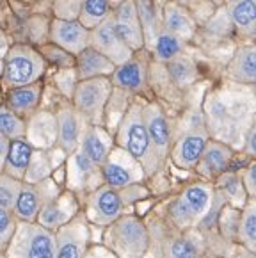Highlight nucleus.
I'll use <instances>...</instances> for the list:
<instances>
[{
    "label": "nucleus",
    "mask_w": 256,
    "mask_h": 258,
    "mask_svg": "<svg viewBox=\"0 0 256 258\" xmlns=\"http://www.w3.org/2000/svg\"><path fill=\"white\" fill-rule=\"evenodd\" d=\"M144 176H146V173H144L143 166L119 146L112 150L107 162L102 166L103 183L116 187V189H123V187L139 183Z\"/></svg>",
    "instance_id": "obj_9"
},
{
    "label": "nucleus",
    "mask_w": 256,
    "mask_h": 258,
    "mask_svg": "<svg viewBox=\"0 0 256 258\" xmlns=\"http://www.w3.org/2000/svg\"><path fill=\"white\" fill-rule=\"evenodd\" d=\"M228 258H256V253L249 251L247 247H244L242 244H237V246L231 247V254Z\"/></svg>",
    "instance_id": "obj_47"
},
{
    "label": "nucleus",
    "mask_w": 256,
    "mask_h": 258,
    "mask_svg": "<svg viewBox=\"0 0 256 258\" xmlns=\"http://www.w3.org/2000/svg\"><path fill=\"white\" fill-rule=\"evenodd\" d=\"M249 36H251V38H252V39H256V25H254V27H252V31H251V32H249Z\"/></svg>",
    "instance_id": "obj_51"
},
{
    "label": "nucleus",
    "mask_w": 256,
    "mask_h": 258,
    "mask_svg": "<svg viewBox=\"0 0 256 258\" xmlns=\"http://www.w3.org/2000/svg\"><path fill=\"white\" fill-rule=\"evenodd\" d=\"M169 73H171V79L181 86V84H188L194 79L196 68H194V64L188 59L178 55L176 59L169 61Z\"/></svg>",
    "instance_id": "obj_38"
},
{
    "label": "nucleus",
    "mask_w": 256,
    "mask_h": 258,
    "mask_svg": "<svg viewBox=\"0 0 256 258\" xmlns=\"http://www.w3.org/2000/svg\"><path fill=\"white\" fill-rule=\"evenodd\" d=\"M91 46L109 57L116 66L124 64L134 57V50L123 41V38L117 32L114 15H110L96 29L91 31Z\"/></svg>",
    "instance_id": "obj_11"
},
{
    "label": "nucleus",
    "mask_w": 256,
    "mask_h": 258,
    "mask_svg": "<svg viewBox=\"0 0 256 258\" xmlns=\"http://www.w3.org/2000/svg\"><path fill=\"white\" fill-rule=\"evenodd\" d=\"M217 190L212 182L187 185L167 207V217L174 230H194L215 205Z\"/></svg>",
    "instance_id": "obj_3"
},
{
    "label": "nucleus",
    "mask_w": 256,
    "mask_h": 258,
    "mask_svg": "<svg viewBox=\"0 0 256 258\" xmlns=\"http://www.w3.org/2000/svg\"><path fill=\"white\" fill-rule=\"evenodd\" d=\"M2 73H4V59H0V79H2Z\"/></svg>",
    "instance_id": "obj_50"
},
{
    "label": "nucleus",
    "mask_w": 256,
    "mask_h": 258,
    "mask_svg": "<svg viewBox=\"0 0 256 258\" xmlns=\"http://www.w3.org/2000/svg\"><path fill=\"white\" fill-rule=\"evenodd\" d=\"M228 77L244 86L256 84V45H244L235 52L228 66Z\"/></svg>",
    "instance_id": "obj_26"
},
{
    "label": "nucleus",
    "mask_w": 256,
    "mask_h": 258,
    "mask_svg": "<svg viewBox=\"0 0 256 258\" xmlns=\"http://www.w3.org/2000/svg\"><path fill=\"white\" fill-rule=\"evenodd\" d=\"M112 15H114V22H116V29L121 38H123V41L134 52L144 48L146 38H144V29L139 18L136 0H126V2L119 4L112 11Z\"/></svg>",
    "instance_id": "obj_16"
},
{
    "label": "nucleus",
    "mask_w": 256,
    "mask_h": 258,
    "mask_svg": "<svg viewBox=\"0 0 256 258\" xmlns=\"http://www.w3.org/2000/svg\"><path fill=\"white\" fill-rule=\"evenodd\" d=\"M89 221L77 214L70 223L55 230V258H84L89 249Z\"/></svg>",
    "instance_id": "obj_10"
},
{
    "label": "nucleus",
    "mask_w": 256,
    "mask_h": 258,
    "mask_svg": "<svg viewBox=\"0 0 256 258\" xmlns=\"http://www.w3.org/2000/svg\"><path fill=\"white\" fill-rule=\"evenodd\" d=\"M244 150L249 157H254L256 159V125L251 126L245 136V145H244Z\"/></svg>",
    "instance_id": "obj_45"
},
{
    "label": "nucleus",
    "mask_w": 256,
    "mask_h": 258,
    "mask_svg": "<svg viewBox=\"0 0 256 258\" xmlns=\"http://www.w3.org/2000/svg\"><path fill=\"white\" fill-rule=\"evenodd\" d=\"M103 242L117 258H144L150 251L151 237L139 217L124 214L107 226Z\"/></svg>",
    "instance_id": "obj_4"
},
{
    "label": "nucleus",
    "mask_w": 256,
    "mask_h": 258,
    "mask_svg": "<svg viewBox=\"0 0 256 258\" xmlns=\"http://www.w3.org/2000/svg\"><path fill=\"white\" fill-rule=\"evenodd\" d=\"M210 136L207 130L203 128H192L185 132L180 139L176 141V145L171 150V159L181 169H196L200 164L201 155H203L205 148H207Z\"/></svg>",
    "instance_id": "obj_17"
},
{
    "label": "nucleus",
    "mask_w": 256,
    "mask_h": 258,
    "mask_svg": "<svg viewBox=\"0 0 256 258\" xmlns=\"http://www.w3.org/2000/svg\"><path fill=\"white\" fill-rule=\"evenodd\" d=\"M242 180H244V187L247 190V196L251 200H256V160H252L244 169Z\"/></svg>",
    "instance_id": "obj_43"
},
{
    "label": "nucleus",
    "mask_w": 256,
    "mask_h": 258,
    "mask_svg": "<svg viewBox=\"0 0 256 258\" xmlns=\"http://www.w3.org/2000/svg\"><path fill=\"white\" fill-rule=\"evenodd\" d=\"M137 2V11H139V18L141 23H143V29H144V38H146V43H150V46L153 45L155 38L157 34L160 32L157 25V16H155V11L151 8V4L148 0H136Z\"/></svg>",
    "instance_id": "obj_37"
},
{
    "label": "nucleus",
    "mask_w": 256,
    "mask_h": 258,
    "mask_svg": "<svg viewBox=\"0 0 256 258\" xmlns=\"http://www.w3.org/2000/svg\"><path fill=\"white\" fill-rule=\"evenodd\" d=\"M46 70V59L41 52L29 45H15L4 55L2 82L6 88L15 89L39 82Z\"/></svg>",
    "instance_id": "obj_6"
},
{
    "label": "nucleus",
    "mask_w": 256,
    "mask_h": 258,
    "mask_svg": "<svg viewBox=\"0 0 256 258\" xmlns=\"http://www.w3.org/2000/svg\"><path fill=\"white\" fill-rule=\"evenodd\" d=\"M41 91L43 86L39 82L9 89L8 98H6V107H9L13 112L18 114L20 118L29 119L38 110L39 100H41Z\"/></svg>",
    "instance_id": "obj_25"
},
{
    "label": "nucleus",
    "mask_w": 256,
    "mask_h": 258,
    "mask_svg": "<svg viewBox=\"0 0 256 258\" xmlns=\"http://www.w3.org/2000/svg\"><path fill=\"white\" fill-rule=\"evenodd\" d=\"M164 29L169 31L171 34L178 36L180 39H190L194 31H196V23L185 9V6L178 4L176 0H171L164 6Z\"/></svg>",
    "instance_id": "obj_27"
},
{
    "label": "nucleus",
    "mask_w": 256,
    "mask_h": 258,
    "mask_svg": "<svg viewBox=\"0 0 256 258\" xmlns=\"http://www.w3.org/2000/svg\"><path fill=\"white\" fill-rule=\"evenodd\" d=\"M103 182L102 167L96 166L86 153L77 150L68 157V185L73 192H93Z\"/></svg>",
    "instance_id": "obj_14"
},
{
    "label": "nucleus",
    "mask_w": 256,
    "mask_h": 258,
    "mask_svg": "<svg viewBox=\"0 0 256 258\" xmlns=\"http://www.w3.org/2000/svg\"><path fill=\"white\" fill-rule=\"evenodd\" d=\"M178 4H181V6H188V4H192L194 0H176Z\"/></svg>",
    "instance_id": "obj_49"
},
{
    "label": "nucleus",
    "mask_w": 256,
    "mask_h": 258,
    "mask_svg": "<svg viewBox=\"0 0 256 258\" xmlns=\"http://www.w3.org/2000/svg\"><path fill=\"white\" fill-rule=\"evenodd\" d=\"M146 196L148 189L141 183H134V185L123 187V189H116V187L102 183L93 192L87 194L86 217L89 223L107 228L121 216H124V210L128 207Z\"/></svg>",
    "instance_id": "obj_2"
},
{
    "label": "nucleus",
    "mask_w": 256,
    "mask_h": 258,
    "mask_svg": "<svg viewBox=\"0 0 256 258\" xmlns=\"http://www.w3.org/2000/svg\"><path fill=\"white\" fill-rule=\"evenodd\" d=\"M0 258H8V256H6V254H0Z\"/></svg>",
    "instance_id": "obj_54"
},
{
    "label": "nucleus",
    "mask_w": 256,
    "mask_h": 258,
    "mask_svg": "<svg viewBox=\"0 0 256 258\" xmlns=\"http://www.w3.org/2000/svg\"><path fill=\"white\" fill-rule=\"evenodd\" d=\"M228 16L238 31L249 34L256 25V0H230Z\"/></svg>",
    "instance_id": "obj_30"
},
{
    "label": "nucleus",
    "mask_w": 256,
    "mask_h": 258,
    "mask_svg": "<svg viewBox=\"0 0 256 258\" xmlns=\"http://www.w3.org/2000/svg\"><path fill=\"white\" fill-rule=\"evenodd\" d=\"M116 145L130 153L143 166L146 176H153L162 167V160L155 152V146L151 143L150 134H148L143 114V103L134 102L126 107L123 118L117 123Z\"/></svg>",
    "instance_id": "obj_1"
},
{
    "label": "nucleus",
    "mask_w": 256,
    "mask_h": 258,
    "mask_svg": "<svg viewBox=\"0 0 256 258\" xmlns=\"http://www.w3.org/2000/svg\"><path fill=\"white\" fill-rule=\"evenodd\" d=\"M114 86L110 77H96V79L79 80L73 93V107L82 114L87 125H103L105 109L112 96Z\"/></svg>",
    "instance_id": "obj_7"
},
{
    "label": "nucleus",
    "mask_w": 256,
    "mask_h": 258,
    "mask_svg": "<svg viewBox=\"0 0 256 258\" xmlns=\"http://www.w3.org/2000/svg\"><path fill=\"white\" fill-rule=\"evenodd\" d=\"M77 214L80 212H79V203H77L75 194H73V190H66V192L59 194L55 200H52L48 205L43 207L36 223H39L41 226L55 232L60 226L70 223Z\"/></svg>",
    "instance_id": "obj_20"
},
{
    "label": "nucleus",
    "mask_w": 256,
    "mask_h": 258,
    "mask_svg": "<svg viewBox=\"0 0 256 258\" xmlns=\"http://www.w3.org/2000/svg\"><path fill=\"white\" fill-rule=\"evenodd\" d=\"M162 258H205V242L200 232L176 230V233L164 239Z\"/></svg>",
    "instance_id": "obj_21"
},
{
    "label": "nucleus",
    "mask_w": 256,
    "mask_h": 258,
    "mask_svg": "<svg viewBox=\"0 0 256 258\" xmlns=\"http://www.w3.org/2000/svg\"><path fill=\"white\" fill-rule=\"evenodd\" d=\"M252 95L256 96V84H252Z\"/></svg>",
    "instance_id": "obj_52"
},
{
    "label": "nucleus",
    "mask_w": 256,
    "mask_h": 258,
    "mask_svg": "<svg viewBox=\"0 0 256 258\" xmlns=\"http://www.w3.org/2000/svg\"><path fill=\"white\" fill-rule=\"evenodd\" d=\"M0 134L8 139H22L27 134V121L13 112L9 107L0 105Z\"/></svg>",
    "instance_id": "obj_35"
},
{
    "label": "nucleus",
    "mask_w": 256,
    "mask_h": 258,
    "mask_svg": "<svg viewBox=\"0 0 256 258\" xmlns=\"http://www.w3.org/2000/svg\"><path fill=\"white\" fill-rule=\"evenodd\" d=\"M151 48H153V53L158 61L169 62L181 53V50H183V39L171 34L169 31H166L162 27L160 32L157 34V38H155Z\"/></svg>",
    "instance_id": "obj_34"
},
{
    "label": "nucleus",
    "mask_w": 256,
    "mask_h": 258,
    "mask_svg": "<svg viewBox=\"0 0 256 258\" xmlns=\"http://www.w3.org/2000/svg\"><path fill=\"white\" fill-rule=\"evenodd\" d=\"M116 68L117 66L110 61L109 57H105L93 46H87L86 50H82L77 55L75 72L79 80L96 79V77H112Z\"/></svg>",
    "instance_id": "obj_24"
},
{
    "label": "nucleus",
    "mask_w": 256,
    "mask_h": 258,
    "mask_svg": "<svg viewBox=\"0 0 256 258\" xmlns=\"http://www.w3.org/2000/svg\"><path fill=\"white\" fill-rule=\"evenodd\" d=\"M237 242L256 253V200H251V198H249L247 205L240 210Z\"/></svg>",
    "instance_id": "obj_31"
},
{
    "label": "nucleus",
    "mask_w": 256,
    "mask_h": 258,
    "mask_svg": "<svg viewBox=\"0 0 256 258\" xmlns=\"http://www.w3.org/2000/svg\"><path fill=\"white\" fill-rule=\"evenodd\" d=\"M57 88L62 93L64 96L68 98H73V93H75L77 84H79V77H77L75 68H68V70H59L55 77Z\"/></svg>",
    "instance_id": "obj_42"
},
{
    "label": "nucleus",
    "mask_w": 256,
    "mask_h": 258,
    "mask_svg": "<svg viewBox=\"0 0 256 258\" xmlns=\"http://www.w3.org/2000/svg\"><path fill=\"white\" fill-rule=\"evenodd\" d=\"M22 180L13 178V176L2 173L0 175V207L13 212L16 207V202H18L20 192H22Z\"/></svg>",
    "instance_id": "obj_36"
},
{
    "label": "nucleus",
    "mask_w": 256,
    "mask_h": 258,
    "mask_svg": "<svg viewBox=\"0 0 256 258\" xmlns=\"http://www.w3.org/2000/svg\"><path fill=\"white\" fill-rule=\"evenodd\" d=\"M9 146H11V139H8L6 136L0 134V175L4 173L6 160H8V153H9Z\"/></svg>",
    "instance_id": "obj_46"
},
{
    "label": "nucleus",
    "mask_w": 256,
    "mask_h": 258,
    "mask_svg": "<svg viewBox=\"0 0 256 258\" xmlns=\"http://www.w3.org/2000/svg\"><path fill=\"white\" fill-rule=\"evenodd\" d=\"M112 86L119 91H128V93H141L146 88L148 82V70L146 62L143 59H136L132 57L130 61H126L124 64L117 66L116 72L110 77Z\"/></svg>",
    "instance_id": "obj_22"
},
{
    "label": "nucleus",
    "mask_w": 256,
    "mask_h": 258,
    "mask_svg": "<svg viewBox=\"0 0 256 258\" xmlns=\"http://www.w3.org/2000/svg\"><path fill=\"white\" fill-rule=\"evenodd\" d=\"M205 258H224V256H205Z\"/></svg>",
    "instance_id": "obj_53"
},
{
    "label": "nucleus",
    "mask_w": 256,
    "mask_h": 258,
    "mask_svg": "<svg viewBox=\"0 0 256 258\" xmlns=\"http://www.w3.org/2000/svg\"><path fill=\"white\" fill-rule=\"evenodd\" d=\"M34 146L30 145L25 137L22 139H15L11 141V146H9V153H8V160H6V167L4 173L13 178L18 180H25L27 169H29L30 159H32V153H34Z\"/></svg>",
    "instance_id": "obj_28"
},
{
    "label": "nucleus",
    "mask_w": 256,
    "mask_h": 258,
    "mask_svg": "<svg viewBox=\"0 0 256 258\" xmlns=\"http://www.w3.org/2000/svg\"><path fill=\"white\" fill-rule=\"evenodd\" d=\"M4 254L8 258H55V232L36 221H16Z\"/></svg>",
    "instance_id": "obj_5"
},
{
    "label": "nucleus",
    "mask_w": 256,
    "mask_h": 258,
    "mask_svg": "<svg viewBox=\"0 0 256 258\" xmlns=\"http://www.w3.org/2000/svg\"><path fill=\"white\" fill-rule=\"evenodd\" d=\"M53 169H55V162H53L52 150H34L23 182L27 183L43 182V180L50 178Z\"/></svg>",
    "instance_id": "obj_32"
},
{
    "label": "nucleus",
    "mask_w": 256,
    "mask_h": 258,
    "mask_svg": "<svg viewBox=\"0 0 256 258\" xmlns=\"http://www.w3.org/2000/svg\"><path fill=\"white\" fill-rule=\"evenodd\" d=\"M43 57H45L48 62L55 64L59 70L75 68V62H77V55L66 52V50L60 48V46H57V45L45 46V48H43Z\"/></svg>",
    "instance_id": "obj_39"
},
{
    "label": "nucleus",
    "mask_w": 256,
    "mask_h": 258,
    "mask_svg": "<svg viewBox=\"0 0 256 258\" xmlns=\"http://www.w3.org/2000/svg\"><path fill=\"white\" fill-rule=\"evenodd\" d=\"M59 194V187H57V183L52 178H46L38 183L23 182L22 192L18 196L15 210H13L16 221L34 223L38 219L39 212L43 210V207L48 205Z\"/></svg>",
    "instance_id": "obj_8"
},
{
    "label": "nucleus",
    "mask_w": 256,
    "mask_h": 258,
    "mask_svg": "<svg viewBox=\"0 0 256 258\" xmlns=\"http://www.w3.org/2000/svg\"><path fill=\"white\" fill-rule=\"evenodd\" d=\"M112 15V4L110 0H84L82 11H80L79 22L86 29L93 31L103 20H107Z\"/></svg>",
    "instance_id": "obj_33"
},
{
    "label": "nucleus",
    "mask_w": 256,
    "mask_h": 258,
    "mask_svg": "<svg viewBox=\"0 0 256 258\" xmlns=\"http://www.w3.org/2000/svg\"><path fill=\"white\" fill-rule=\"evenodd\" d=\"M57 116V148L62 150L66 155H72L80 148L84 130L87 121L82 118V114L72 105H62L55 112Z\"/></svg>",
    "instance_id": "obj_12"
},
{
    "label": "nucleus",
    "mask_w": 256,
    "mask_h": 258,
    "mask_svg": "<svg viewBox=\"0 0 256 258\" xmlns=\"http://www.w3.org/2000/svg\"><path fill=\"white\" fill-rule=\"evenodd\" d=\"M84 0H53V11L59 20H79Z\"/></svg>",
    "instance_id": "obj_41"
},
{
    "label": "nucleus",
    "mask_w": 256,
    "mask_h": 258,
    "mask_svg": "<svg viewBox=\"0 0 256 258\" xmlns=\"http://www.w3.org/2000/svg\"><path fill=\"white\" fill-rule=\"evenodd\" d=\"M50 39L53 45L60 46L73 55H79L82 50L91 46V31L79 20L53 18V22L50 23Z\"/></svg>",
    "instance_id": "obj_13"
},
{
    "label": "nucleus",
    "mask_w": 256,
    "mask_h": 258,
    "mask_svg": "<svg viewBox=\"0 0 256 258\" xmlns=\"http://www.w3.org/2000/svg\"><path fill=\"white\" fill-rule=\"evenodd\" d=\"M16 228V217L11 210L0 207V254H4Z\"/></svg>",
    "instance_id": "obj_40"
},
{
    "label": "nucleus",
    "mask_w": 256,
    "mask_h": 258,
    "mask_svg": "<svg viewBox=\"0 0 256 258\" xmlns=\"http://www.w3.org/2000/svg\"><path fill=\"white\" fill-rule=\"evenodd\" d=\"M57 116L48 110H36L27 119L25 139L36 150H52L57 146Z\"/></svg>",
    "instance_id": "obj_19"
},
{
    "label": "nucleus",
    "mask_w": 256,
    "mask_h": 258,
    "mask_svg": "<svg viewBox=\"0 0 256 258\" xmlns=\"http://www.w3.org/2000/svg\"><path fill=\"white\" fill-rule=\"evenodd\" d=\"M123 2H126V0H110V4H112V8H117V6L123 4Z\"/></svg>",
    "instance_id": "obj_48"
},
{
    "label": "nucleus",
    "mask_w": 256,
    "mask_h": 258,
    "mask_svg": "<svg viewBox=\"0 0 256 258\" xmlns=\"http://www.w3.org/2000/svg\"><path fill=\"white\" fill-rule=\"evenodd\" d=\"M143 114L144 121H146L148 134L151 137V143L155 146V152L158 153L160 160H167V157H171V125L167 119L166 112L162 110V107L158 103H143Z\"/></svg>",
    "instance_id": "obj_15"
},
{
    "label": "nucleus",
    "mask_w": 256,
    "mask_h": 258,
    "mask_svg": "<svg viewBox=\"0 0 256 258\" xmlns=\"http://www.w3.org/2000/svg\"><path fill=\"white\" fill-rule=\"evenodd\" d=\"M231 160H233V150L224 141L210 139L201 155L200 164L196 166V171L207 182H212L226 173Z\"/></svg>",
    "instance_id": "obj_18"
},
{
    "label": "nucleus",
    "mask_w": 256,
    "mask_h": 258,
    "mask_svg": "<svg viewBox=\"0 0 256 258\" xmlns=\"http://www.w3.org/2000/svg\"><path fill=\"white\" fill-rule=\"evenodd\" d=\"M215 189L217 192L222 194V198L226 200V203H230L235 209H244L249 202L247 190L244 187V180H242V175H237V173H224L221 175L217 180H215Z\"/></svg>",
    "instance_id": "obj_29"
},
{
    "label": "nucleus",
    "mask_w": 256,
    "mask_h": 258,
    "mask_svg": "<svg viewBox=\"0 0 256 258\" xmlns=\"http://www.w3.org/2000/svg\"><path fill=\"white\" fill-rule=\"evenodd\" d=\"M84 258H117L105 244H96V246H89V249L86 251Z\"/></svg>",
    "instance_id": "obj_44"
},
{
    "label": "nucleus",
    "mask_w": 256,
    "mask_h": 258,
    "mask_svg": "<svg viewBox=\"0 0 256 258\" xmlns=\"http://www.w3.org/2000/svg\"><path fill=\"white\" fill-rule=\"evenodd\" d=\"M80 152L86 153L96 166L102 167L107 162L109 155L112 153V137L107 134L102 126L87 125L84 130L82 141H80Z\"/></svg>",
    "instance_id": "obj_23"
}]
</instances>
